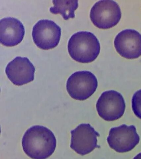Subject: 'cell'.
I'll return each mask as SVG.
<instances>
[{
	"label": "cell",
	"instance_id": "1",
	"mask_svg": "<svg viewBox=\"0 0 141 159\" xmlns=\"http://www.w3.org/2000/svg\"><path fill=\"white\" fill-rule=\"evenodd\" d=\"M23 151L33 159H46L55 151L56 139L51 130L42 125L29 128L22 139Z\"/></svg>",
	"mask_w": 141,
	"mask_h": 159
},
{
	"label": "cell",
	"instance_id": "2",
	"mask_svg": "<svg viewBox=\"0 0 141 159\" xmlns=\"http://www.w3.org/2000/svg\"><path fill=\"white\" fill-rule=\"evenodd\" d=\"M68 51L74 60L82 63L93 61L99 54L100 44L94 34L87 31H80L70 37Z\"/></svg>",
	"mask_w": 141,
	"mask_h": 159
},
{
	"label": "cell",
	"instance_id": "3",
	"mask_svg": "<svg viewBox=\"0 0 141 159\" xmlns=\"http://www.w3.org/2000/svg\"><path fill=\"white\" fill-rule=\"evenodd\" d=\"M98 87L97 78L89 71H79L72 74L68 79L67 90L73 99L85 100L96 91Z\"/></svg>",
	"mask_w": 141,
	"mask_h": 159
},
{
	"label": "cell",
	"instance_id": "4",
	"mask_svg": "<svg viewBox=\"0 0 141 159\" xmlns=\"http://www.w3.org/2000/svg\"><path fill=\"white\" fill-rule=\"evenodd\" d=\"M90 17L91 22L98 28H112L121 20V8L117 2L112 0L99 1L91 8Z\"/></svg>",
	"mask_w": 141,
	"mask_h": 159
},
{
	"label": "cell",
	"instance_id": "5",
	"mask_svg": "<svg viewBox=\"0 0 141 159\" xmlns=\"http://www.w3.org/2000/svg\"><path fill=\"white\" fill-rule=\"evenodd\" d=\"M96 107L101 118L106 121H114L124 114L126 103L121 93L115 90L106 91L99 98Z\"/></svg>",
	"mask_w": 141,
	"mask_h": 159
},
{
	"label": "cell",
	"instance_id": "6",
	"mask_svg": "<svg viewBox=\"0 0 141 159\" xmlns=\"http://www.w3.org/2000/svg\"><path fill=\"white\" fill-rule=\"evenodd\" d=\"M61 35L60 26L51 20L44 19L38 21L33 27V41L39 48L49 50L59 44Z\"/></svg>",
	"mask_w": 141,
	"mask_h": 159
},
{
	"label": "cell",
	"instance_id": "7",
	"mask_svg": "<svg viewBox=\"0 0 141 159\" xmlns=\"http://www.w3.org/2000/svg\"><path fill=\"white\" fill-rule=\"evenodd\" d=\"M140 137L134 125L122 124L111 128L107 142L111 148L117 152H127L134 148L139 143Z\"/></svg>",
	"mask_w": 141,
	"mask_h": 159
},
{
	"label": "cell",
	"instance_id": "8",
	"mask_svg": "<svg viewBox=\"0 0 141 159\" xmlns=\"http://www.w3.org/2000/svg\"><path fill=\"white\" fill-rule=\"evenodd\" d=\"M70 148L79 155L84 156L90 153L96 148L97 137L100 134L89 124H82L70 132Z\"/></svg>",
	"mask_w": 141,
	"mask_h": 159
},
{
	"label": "cell",
	"instance_id": "9",
	"mask_svg": "<svg viewBox=\"0 0 141 159\" xmlns=\"http://www.w3.org/2000/svg\"><path fill=\"white\" fill-rule=\"evenodd\" d=\"M114 46L124 58L135 59L141 56V34L134 30H123L115 37Z\"/></svg>",
	"mask_w": 141,
	"mask_h": 159
},
{
	"label": "cell",
	"instance_id": "10",
	"mask_svg": "<svg viewBox=\"0 0 141 159\" xmlns=\"http://www.w3.org/2000/svg\"><path fill=\"white\" fill-rule=\"evenodd\" d=\"M35 68L28 58L17 57L8 63L6 73L8 79L17 86H21L33 81Z\"/></svg>",
	"mask_w": 141,
	"mask_h": 159
},
{
	"label": "cell",
	"instance_id": "11",
	"mask_svg": "<svg viewBox=\"0 0 141 159\" xmlns=\"http://www.w3.org/2000/svg\"><path fill=\"white\" fill-rule=\"evenodd\" d=\"M24 34V26L18 19L6 17L0 21V42L3 45H17L23 40Z\"/></svg>",
	"mask_w": 141,
	"mask_h": 159
},
{
	"label": "cell",
	"instance_id": "12",
	"mask_svg": "<svg viewBox=\"0 0 141 159\" xmlns=\"http://www.w3.org/2000/svg\"><path fill=\"white\" fill-rule=\"evenodd\" d=\"M54 6L50 8V12L60 14L65 20L75 17V11L78 7V1H53Z\"/></svg>",
	"mask_w": 141,
	"mask_h": 159
},
{
	"label": "cell",
	"instance_id": "13",
	"mask_svg": "<svg viewBox=\"0 0 141 159\" xmlns=\"http://www.w3.org/2000/svg\"><path fill=\"white\" fill-rule=\"evenodd\" d=\"M132 106L135 115L141 119V89L134 94L132 98Z\"/></svg>",
	"mask_w": 141,
	"mask_h": 159
},
{
	"label": "cell",
	"instance_id": "14",
	"mask_svg": "<svg viewBox=\"0 0 141 159\" xmlns=\"http://www.w3.org/2000/svg\"><path fill=\"white\" fill-rule=\"evenodd\" d=\"M133 159H141V152L136 155Z\"/></svg>",
	"mask_w": 141,
	"mask_h": 159
}]
</instances>
